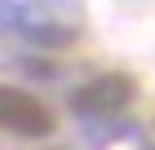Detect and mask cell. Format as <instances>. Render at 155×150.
I'll list each match as a JSON object with an SVG mask.
<instances>
[{"label":"cell","instance_id":"cell-1","mask_svg":"<svg viewBox=\"0 0 155 150\" xmlns=\"http://www.w3.org/2000/svg\"><path fill=\"white\" fill-rule=\"evenodd\" d=\"M0 128L18 132V137H49L53 115H49V106L40 97L13 88V84H0Z\"/></svg>","mask_w":155,"mask_h":150},{"label":"cell","instance_id":"cell-2","mask_svg":"<svg viewBox=\"0 0 155 150\" xmlns=\"http://www.w3.org/2000/svg\"><path fill=\"white\" fill-rule=\"evenodd\" d=\"M129 97H133V80H124V75H97L84 88H75L71 110L75 115H115V110L129 106Z\"/></svg>","mask_w":155,"mask_h":150}]
</instances>
